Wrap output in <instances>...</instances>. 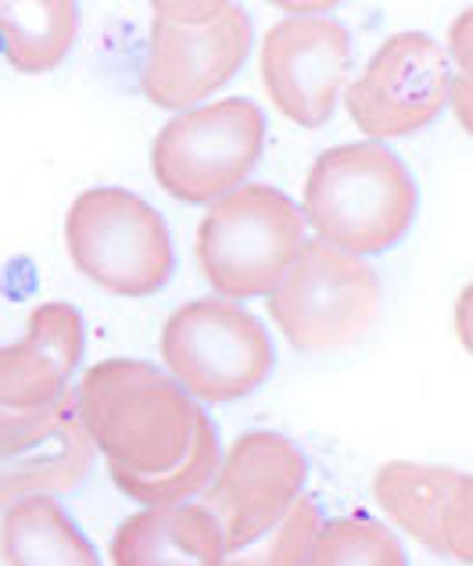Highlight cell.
<instances>
[{"mask_svg":"<svg viewBox=\"0 0 473 566\" xmlns=\"http://www.w3.org/2000/svg\"><path fill=\"white\" fill-rule=\"evenodd\" d=\"M76 412L94 452L112 470L129 473L169 470L204 416L166 369L137 359H105L86 369Z\"/></svg>","mask_w":473,"mask_h":566,"instance_id":"cell-1","label":"cell"},{"mask_svg":"<svg viewBox=\"0 0 473 566\" xmlns=\"http://www.w3.org/2000/svg\"><path fill=\"white\" fill-rule=\"evenodd\" d=\"M298 216L316 241L366 259L409 230L417 216V184L406 161L383 144H337L308 166Z\"/></svg>","mask_w":473,"mask_h":566,"instance_id":"cell-2","label":"cell"},{"mask_svg":"<svg viewBox=\"0 0 473 566\" xmlns=\"http://www.w3.org/2000/svg\"><path fill=\"white\" fill-rule=\"evenodd\" d=\"M251 51V19L227 0L151 4L140 94L155 108L187 112L236 76Z\"/></svg>","mask_w":473,"mask_h":566,"instance_id":"cell-3","label":"cell"},{"mask_svg":"<svg viewBox=\"0 0 473 566\" xmlns=\"http://www.w3.org/2000/svg\"><path fill=\"white\" fill-rule=\"evenodd\" d=\"M305 244V222L287 193L270 184H244L209 205L195 255L216 297H265Z\"/></svg>","mask_w":473,"mask_h":566,"instance_id":"cell-4","label":"cell"},{"mask_svg":"<svg viewBox=\"0 0 473 566\" xmlns=\"http://www.w3.org/2000/svg\"><path fill=\"white\" fill-rule=\"evenodd\" d=\"M65 248L72 265L115 297H147L172 276L166 219L123 187H91L69 205Z\"/></svg>","mask_w":473,"mask_h":566,"instance_id":"cell-5","label":"cell"},{"mask_svg":"<svg viewBox=\"0 0 473 566\" xmlns=\"http://www.w3.org/2000/svg\"><path fill=\"white\" fill-rule=\"evenodd\" d=\"M265 308L291 348H345L377 319L380 276L366 259L308 237L287 273L265 294Z\"/></svg>","mask_w":473,"mask_h":566,"instance_id":"cell-6","label":"cell"},{"mask_svg":"<svg viewBox=\"0 0 473 566\" xmlns=\"http://www.w3.org/2000/svg\"><path fill=\"white\" fill-rule=\"evenodd\" d=\"M265 144V118L248 97L176 112L151 144L155 184L183 205H212L248 184Z\"/></svg>","mask_w":473,"mask_h":566,"instance_id":"cell-7","label":"cell"},{"mask_svg":"<svg viewBox=\"0 0 473 566\" xmlns=\"http://www.w3.org/2000/svg\"><path fill=\"white\" fill-rule=\"evenodd\" d=\"M161 366L195 401H241L270 377L262 323L227 297H195L161 326Z\"/></svg>","mask_w":473,"mask_h":566,"instance_id":"cell-8","label":"cell"},{"mask_svg":"<svg viewBox=\"0 0 473 566\" xmlns=\"http://www.w3.org/2000/svg\"><path fill=\"white\" fill-rule=\"evenodd\" d=\"M452 65L431 36L395 33L345 86V108L369 140L409 137L431 126L449 104Z\"/></svg>","mask_w":473,"mask_h":566,"instance_id":"cell-9","label":"cell"},{"mask_svg":"<svg viewBox=\"0 0 473 566\" xmlns=\"http://www.w3.org/2000/svg\"><path fill=\"white\" fill-rule=\"evenodd\" d=\"M305 476L308 463L298 444L276 430H248L219 459L198 502L212 513L227 553H233L280 524L305 495Z\"/></svg>","mask_w":473,"mask_h":566,"instance_id":"cell-10","label":"cell"},{"mask_svg":"<svg viewBox=\"0 0 473 566\" xmlns=\"http://www.w3.org/2000/svg\"><path fill=\"white\" fill-rule=\"evenodd\" d=\"M259 69L276 112L291 118L294 126L316 129L330 123L337 94L348 86V29L337 19L316 14L313 8L284 14L262 36Z\"/></svg>","mask_w":473,"mask_h":566,"instance_id":"cell-11","label":"cell"},{"mask_svg":"<svg viewBox=\"0 0 473 566\" xmlns=\"http://www.w3.org/2000/svg\"><path fill=\"white\" fill-rule=\"evenodd\" d=\"M374 499L398 531L431 553L473 559V481L470 473L434 463L391 459L374 473Z\"/></svg>","mask_w":473,"mask_h":566,"instance_id":"cell-12","label":"cell"},{"mask_svg":"<svg viewBox=\"0 0 473 566\" xmlns=\"http://www.w3.org/2000/svg\"><path fill=\"white\" fill-rule=\"evenodd\" d=\"M83 355V319L65 302H43L29 312L25 334L0 345V406L36 412L72 391Z\"/></svg>","mask_w":473,"mask_h":566,"instance_id":"cell-13","label":"cell"},{"mask_svg":"<svg viewBox=\"0 0 473 566\" xmlns=\"http://www.w3.org/2000/svg\"><path fill=\"white\" fill-rule=\"evenodd\" d=\"M94 444L76 412V387L62 401L54 423L40 434L0 444V513L25 499H54L76 488L94 467Z\"/></svg>","mask_w":473,"mask_h":566,"instance_id":"cell-14","label":"cell"},{"mask_svg":"<svg viewBox=\"0 0 473 566\" xmlns=\"http://www.w3.org/2000/svg\"><path fill=\"white\" fill-rule=\"evenodd\" d=\"M112 566H219L223 534L201 502L151 505L126 516L108 545Z\"/></svg>","mask_w":473,"mask_h":566,"instance_id":"cell-15","label":"cell"},{"mask_svg":"<svg viewBox=\"0 0 473 566\" xmlns=\"http://www.w3.org/2000/svg\"><path fill=\"white\" fill-rule=\"evenodd\" d=\"M0 566H101V559L54 499H25L0 513Z\"/></svg>","mask_w":473,"mask_h":566,"instance_id":"cell-16","label":"cell"},{"mask_svg":"<svg viewBox=\"0 0 473 566\" xmlns=\"http://www.w3.org/2000/svg\"><path fill=\"white\" fill-rule=\"evenodd\" d=\"M80 33V11L69 0H0V43L22 76H40L65 62Z\"/></svg>","mask_w":473,"mask_h":566,"instance_id":"cell-17","label":"cell"},{"mask_svg":"<svg viewBox=\"0 0 473 566\" xmlns=\"http://www.w3.org/2000/svg\"><path fill=\"white\" fill-rule=\"evenodd\" d=\"M216 467H219V441H216V430L209 423V416H201V423L195 430V438H190L187 452L176 459L169 470H161V473H129V470H112L108 467V476L126 499L140 502L144 510H151V505L195 502L201 491L209 488Z\"/></svg>","mask_w":473,"mask_h":566,"instance_id":"cell-18","label":"cell"},{"mask_svg":"<svg viewBox=\"0 0 473 566\" xmlns=\"http://www.w3.org/2000/svg\"><path fill=\"white\" fill-rule=\"evenodd\" d=\"M305 566H406L395 534L366 516L323 520Z\"/></svg>","mask_w":473,"mask_h":566,"instance_id":"cell-19","label":"cell"},{"mask_svg":"<svg viewBox=\"0 0 473 566\" xmlns=\"http://www.w3.org/2000/svg\"><path fill=\"white\" fill-rule=\"evenodd\" d=\"M319 527H323L319 505L302 495L284 516H280L276 527H270L251 545L227 553L219 566H305Z\"/></svg>","mask_w":473,"mask_h":566,"instance_id":"cell-20","label":"cell"},{"mask_svg":"<svg viewBox=\"0 0 473 566\" xmlns=\"http://www.w3.org/2000/svg\"><path fill=\"white\" fill-rule=\"evenodd\" d=\"M72 395V391H69ZM65 395V398H69ZM62 398V401H65ZM62 401L51 409H36V412H19V409H4L0 406V444H14V441H25V438H33L40 434V430H48L54 423V416L57 409H62Z\"/></svg>","mask_w":473,"mask_h":566,"instance_id":"cell-21","label":"cell"},{"mask_svg":"<svg viewBox=\"0 0 473 566\" xmlns=\"http://www.w3.org/2000/svg\"><path fill=\"white\" fill-rule=\"evenodd\" d=\"M449 65H460V72L455 76H466L470 80V11H463L460 19H455V25L449 29Z\"/></svg>","mask_w":473,"mask_h":566,"instance_id":"cell-22","label":"cell"},{"mask_svg":"<svg viewBox=\"0 0 473 566\" xmlns=\"http://www.w3.org/2000/svg\"><path fill=\"white\" fill-rule=\"evenodd\" d=\"M455 316H460V331L455 334H460L463 345H470V291L460 294V308H455Z\"/></svg>","mask_w":473,"mask_h":566,"instance_id":"cell-23","label":"cell"}]
</instances>
